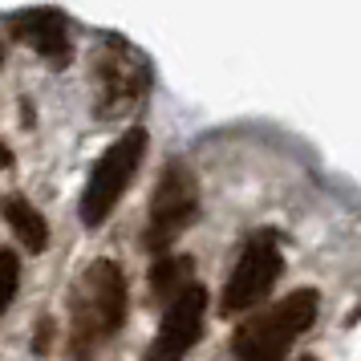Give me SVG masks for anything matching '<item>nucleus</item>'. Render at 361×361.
I'll use <instances>...</instances> for the list:
<instances>
[{
  "mask_svg": "<svg viewBox=\"0 0 361 361\" xmlns=\"http://www.w3.org/2000/svg\"><path fill=\"white\" fill-rule=\"evenodd\" d=\"M126 321V280L118 264L94 260L73 284L69 300V345L78 357H90V349L114 337Z\"/></svg>",
  "mask_w": 361,
  "mask_h": 361,
  "instance_id": "obj_1",
  "label": "nucleus"
},
{
  "mask_svg": "<svg viewBox=\"0 0 361 361\" xmlns=\"http://www.w3.org/2000/svg\"><path fill=\"white\" fill-rule=\"evenodd\" d=\"M317 321V293L300 288V293L276 300L268 312H256L252 321L235 329V361H284L288 345Z\"/></svg>",
  "mask_w": 361,
  "mask_h": 361,
  "instance_id": "obj_2",
  "label": "nucleus"
},
{
  "mask_svg": "<svg viewBox=\"0 0 361 361\" xmlns=\"http://www.w3.org/2000/svg\"><path fill=\"white\" fill-rule=\"evenodd\" d=\"M142 154H147V130H126L98 159V166L90 171V183H85V191H82V224L85 228L106 224V215L114 212L122 191L130 187Z\"/></svg>",
  "mask_w": 361,
  "mask_h": 361,
  "instance_id": "obj_3",
  "label": "nucleus"
},
{
  "mask_svg": "<svg viewBox=\"0 0 361 361\" xmlns=\"http://www.w3.org/2000/svg\"><path fill=\"white\" fill-rule=\"evenodd\" d=\"M199 215V183L183 163H171L150 199V228H147V247L166 256V247L179 240L183 231L195 224Z\"/></svg>",
  "mask_w": 361,
  "mask_h": 361,
  "instance_id": "obj_4",
  "label": "nucleus"
},
{
  "mask_svg": "<svg viewBox=\"0 0 361 361\" xmlns=\"http://www.w3.org/2000/svg\"><path fill=\"white\" fill-rule=\"evenodd\" d=\"M280 268V244L276 235H268V231H256L252 240L244 244L240 252V260H235V272L228 276V288H224V300H219V309L228 312H247L256 309L264 296L272 293V284H276Z\"/></svg>",
  "mask_w": 361,
  "mask_h": 361,
  "instance_id": "obj_5",
  "label": "nucleus"
},
{
  "mask_svg": "<svg viewBox=\"0 0 361 361\" xmlns=\"http://www.w3.org/2000/svg\"><path fill=\"white\" fill-rule=\"evenodd\" d=\"M94 85H98V94H94V114L98 118H122L134 102L142 98V90H147V66H142V57H134L122 41H110L106 53L98 57V66H94Z\"/></svg>",
  "mask_w": 361,
  "mask_h": 361,
  "instance_id": "obj_6",
  "label": "nucleus"
},
{
  "mask_svg": "<svg viewBox=\"0 0 361 361\" xmlns=\"http://www.w3.org/2000/svg\"><path fill=\"white\" fill-rule=\"evenodd\" d=\"M203 312H207V293L203 284H191L183 288L163 312V325H159V337L150 341L147 361H183V353L203 337Z\"/></svg>",
  "mask_w": 361,
  "mask_h": 361,
  "instance_id": "obj_7",
  "label": "nucleus"
},
{
  "mask_svg": "<svg viewBox=\"0 0 361 361\" xmlns=\"http://www.w3.org/2000/svg\"><path fill=\"white\" fill-rule=\"evenodd\" d=\"M13 33L25 45H33L49 66H69V57H73V45H69V33H66V17L53 13V8H29V13H20L13 20Z\"/></svg>",
  "mask_w": 361,
  "mask_h": 361,
  "instance_id": "obj_8",
  "label": "nucleus"
},
{
  "mask_svg": "<svg viewBox=\"0 0 361 361\" xmlns=\"http://www.w3.org/2000/svg\"><path fill=\"white\" fill-rule=\"evenodd\" d=\"M191 268H195V264L187 260V256H159L154 268H150V288H154V300L171 305L183 288H191V284H195V280H191Z\"/></svg>",
  "mask_w": 361,
  "mask_h": 361,
  "instance_id": "obj_9",
  "label": "nucleus"
},
{
  "mask_svg": "<svg viewBox=\"0 0 361 361\" xmlns=\"http://www.w3.org/2000/svg\"><path fill=\"white\" fill-rule=\"evenodd\" d=\"M4 219L13 224L17 240L29 247V252H45V244H49V228H45V219H41V212H37L33 203H25V199H8V203H4Z\"/></svg>",
  "mask_w": 361,
  "mask_h": 361,
  "instance_id": "obj_10",
  "label": "nucleus"
},
{
  "mask_svg": "<svg viewBox=\"0 0 361 361\" xmlns=\"http://www.w3.org/2000/svg\"><path fill=\"white\" fill-rule=\"evenodd\" d=\"M17 280H20V260H17V252L0 247V312L8 309V300H13V293H17Z\"/></svg>",
  "mask_w": 361,
  "mask_h": 361,
  "instance_id": "obj_11",
  "label": "nucleus"
},
{
  "mask_svg": "<svg viewBox=\"0 0 361 361\" xmlns=\"http://www.w3.org/2000/svg\"><path fill=\"white\" fill-rule=\"evenodd\" d=\"M4 166H13V150L0 142V171H4Z\"/></svg>",
  "mask_w": 361,
  "mask_h": 361,
  "instance_id": "obj_12",
  "label": "nucleus"
},
{
  "mask_svg": "<svg viewBox=\"0 0 361 361\" xmlns=\"http://www.w3.org/2000/svg\"><path fill=\"white\" fill-rule=\"evenodd\" d=\"M0 66H4V49H0Z\"/></svg>",
  "mask_w": 361,
  "mask_h": 361,
  "instance_id": "obj_13",
  "label": "nucleus"
},
{
  "mask_svg": "<svg viewBox=\"0 0 361 361\" xmlns=\"http://www.w3.org/2000/svg\"><path fill=\"white\" fill-rule=\"evenodd\" d=\"M300 361H312V357H300Z\"/></svg>",
  "mask_w": 361,
  "mask_h": 361,
  "instance_id": "obj_14",
  "label": "nucleus"
}]
</instances>
